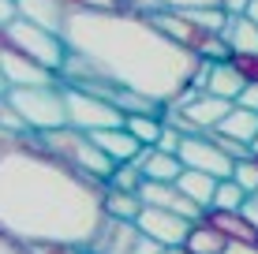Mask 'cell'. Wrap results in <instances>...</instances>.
Here are the masks:
<instances>
[{"label":"cell","instance_id":"cell-39","mask_svg":"<svg viewBox=\"0 0 258 254\" xmlns=\"http://www.w3.org/2000/svg\"><path fill=\"white\" fill-rule=\"evenodd\" d=\"M23 254H30V250H23Z\"/></svg>","mask_w":258,"mask_h":254},{"label":"cell","instance_id":"cell-28","mask_svg":"<svg viewBox=\"0 0 258 254\" xmlns=\"http://www.w3.org/2000/svg\"><path fill=\"white\" fill-rule=\"evenodd\" d=\"M236 105H239V109H251V112H258V82H247Z\"/></svg>","mask_w":258,"mask_h":254},{"label":"cell","instance_id":"cell-9","mask_svg":"<svg viewBox=\"0 0 258 254\" xmlns=\"http://www.w3.org/2000/svg\"><path fill=\"white\" fill-rule=\"evenodd\" d=\"M135 224H139V232L146 235V239L161 243V247H183L187 235H191V228H195L187 217L172 213V209H154V206L142 209V217Z\"/></svg>","mask_w":258,"mask_h":254},{"label":"cell","instance_id":"cell-34","mask_svg":"<svg viewBox=\"0 0 258 254\" xmlns=\"http://www.w3.org/2000/svg\"><path fill=\"white\" fill-rule=\"evenodd\" d=\"M8 94H12V82H8V78H4V71H0V101H4Z\"/></svg>","mask_w":258,"mask_h":254},{"label":"cell","instance_id":"cell-21","mask_svg":"<svg viewBox=\"0 0 258 254\" xmlns=\"http://www.w3.org/2000/svg\"><path fill=\"white\" fill-rule=\"evenodd\" d=\"M183 250H187V254H225V250H228V239H225L217 228H210L206 221H199V224L191 228L187 243H183Z\"/></svg>","mask_w":258,"mask_h":254},{"label":"cell","instance_id":"cell-14","mask_svg":"<svg viewBox=\"0 0 258 254\" xmlns=\"http://www.w3.org/2000/svg\"><path fill=\"white\" fill-rule=\"evenodd\" d=\"M19 15L30 19V23H38V26H45V30L60 34L64 23H68V15H71V8L60 4V0H19Z\"/></svg>","mask_w":258,"mask_h":254},{"label":"cell","instance_id":"cell-16","mask_svg":"<svg viewBox=\"0 0 258 254\" xmlns=\"http://www.w3.org/2000/svg\"><path fill=\"white\" fill-rule=\"evenodd\" d=\"M213 135H225V138H236V142H243V146H251L254 150V142H258V112L251 109H236L225 116V124H221Z\"/></svg>","mask_w":258,"mask_h":254},{"label":"cell","instance_id":"cell-23","mask_svg":"<svg viewBox=\"0 0 258 254\" xmlns=\"http://www.w3.org/2000/svg\"><path fill=\"white\" fill-rule=\"evenodd\" d=\"M123 127H127L142 146H157L161 142V131H165V116H127Z\"/></svg>","mask_w":258,"mask_h":254},{"label":"cell","instance_id":"cell-2","mask_svg":"<svg viewBox=\"0 0 258 254\" xmlns=\"http://www.w3.org/2000/svg\"><path fill=\"white\" fill-rule=\"evenodd\" d=\"M60 38L68 52L90 60L112 90H131L157 105H176L195 90L202 60L176 45L150 15L139 12H71Z\"/></svg>","mask_w":258,"mask_h":254},{"label":"cell","instance_id":"cell-27","mask_svg":"<svg viewBox=\"0 0 258 254\" xmlns=\"http://www.w3.org/2000/svg\"><path fill=\"white\" fill-rule=\"evenodd\" d=\"M232 64L239 67V75L247 82H258V56H232Z\"/></svg>","mask_w":258,"mask_h":254},{"label":"cell","instance_id":"cell-38","mask_svg":"<svg viewBox=\"0 0 258 254\" xmlns=\"http://www.w3.org/2000/svg\"><path fill=\"white\" fill-rule=\"evenodd\" d=\"M254 157H258V142H254Z\"/></svg>","mask_w":258,"mask_h":254},{"label":"cell","instance_id":"cell-20","mask_svg":"<svg viewBox=\"0 0 258 254\" xmlns=\"http://www.w3.org/2000/svg\"><path fill=\"white\" fill-rule=\"evenodd\" d=\"M127 12L154 15V12H191V8H225V0H123Z\"/></svg>","mask_w":258,"mask_h":254},{"label":"cell","instance_id":"cell-24","mask_svg":"<svg viewBox=\"0 0 258 254\" xmlns=\"http://www.w3.org/2000/svg\"><path fill=\"white\" fill-rule=\"evenodd\" d=\"M142 183H146L142 168H135V164H116V172H112L109 187H112V191H127V195H139Z\"/></svg>","mask_w":258,"mask_h":254},{"label":"cell","instance_id":"cell-11","mask_svg":"<svg viewBox=\"0 0 258 254\" xmlns=\"http://www.w3.org/2000/svg\"><path fill=\"white\" fill-rule=\"evenodd\" d=\"M139 239H142L139 224L105 217L101 228H97V235H94V243H90V254H131L139 247Z\"/></svg>","mask_w":258,"mask_h":254},{"label":"cell","instance_id":"cell-5","mask_svg":"<svg viewBox=\"0 0 258 254\" xmlns=\"http://www.w3.org/2000/svg\"><path fill=\"white\" fill-rule=\"evenodd\" d=\"M0 41L12 45L15 52H23V56L38 60L41 67H49V71H56V75L64 71V64H68V41L60 38L56 30H45V26L30 23V19H15L0 34Z\"/></svg>","mask_w":258,"mask_h":254},{"label":"cell","instance_id":"cell-6","mask_svg":"<svg viewBox=\"0 0 258 254\" xmlns=\"http://www.w3.org/2000/svg\"><path fill=\"white\" fill-rule=\"evenodd\" d=\"M64 101H68V127L83 131V135L123 127V120H127L112 98H101V94L83 90V86H64Z\"/></svg>","mask_w":258,"mask_h":254},{"label":"cell","instance_id":"cell-37","mask_svg":"<svg viewBox=\"0 0 258 254\" xmlns=\"http://www.w3.org/2000/svg\"><path fill=\"white\" fill-rule=\"evenodd\" d=\"M8 142H15V138H4V135H0V150H4V146H8Z\"/></svg>","mask_w":258,"mask_h":254},{"label":"cell","instance_id":"cell-10","mask_svg":"<svg viewBox=\"0 0 258 254\" xmlns=\"http://www.w3.org/2000/svg\"><path fill=\"white\" fill-rule=\"evenodd\" d=\"M247 78L239 75V67L232 64V60H221V64H210V60H202L199 75H195V90H206L213 94V98L221 101H239V94H243Z\"/></svg>","mask_w":258,"mask_h":254},{"label":"cell","instance_id":"cell-30","mask_svg":"<svg viewBox=\"0 0 258 254\" xmlns=\"http://www.w3.org/2000/svg\"><path fill=\"white\" fill-rule=\"evenodd\" d=\"M239 213H243L247 221H251V228L258 232V195H251V198H247V206L239 209Z\"/></svg>","mask_w":258,"mask_h":254},{"label":"cell","instance_id":"cell-26","mask_svg":"<svg viewBox=\"0 0 258 254\" xmlns=\"http://www.w3.org/2000/svg\"><path fill=\"white\" fill-rule=\"evenodd\" d=\"M15 19H23L19 15V0H0V34H4Z\"/></svg>","mask_w":258,"mask_h":254},{"label":"cell","instance_id":"cell-8","mask_svg":"<svg viewBox=\"0 0 258 254\" xmlns=\"http://www.w3.org/2000/svg\"><path fill=\"white\" fill-rule=\"evenodd\" d=\"M0 71H4L8 82H12V90H23V86H64V78L56 71H49V67H41L38 60L15 52L12 45H4V41H0Z\"/></svg>","mask_w":258,"mask_h":254},{"label":"cell","instance_id":"cell-33","mask_svg":"<svg viewBox=\"0 0 258 254\" xmlns=\"http://www.w3.org/2000/svg\"><path fill=\"white\" fill-rule=\"evenodd\" d=\"M0 254H23V247H19L15 239H8L4 232H0Z\"/></svg>","mask_w":258,"mask_h":254},{"label":"cell","instance_id":"cell-32","mask_svg":"<svg viewBox=\"0 0 258 254\" xmlns=\"http://www.w3.org/2000/svg\"><path fill=\"white\" fill-rule=\"evenodd\" d=\"M225 254H258V243H228Z\"/></svg>","mask_w":258,"mask_h":254},{"label":"cell","instance_id":"cell-13","mask_svg":"<svg viewBox=\"0 0 258 254\" xmlns=\"http://www.w3.org/2000/svg\"><path fill=\"white\" fill-rule=\"evenodd\" d=\"M131 164L142 168V176L154 180V183H176L183 176V161H180V157H176V153H161V150H154V146H146Z\"/></svg>","mask_w":258,"mask_h":254},{"label":"cell","instance_id":"cell-18","mask_svg":"<svg viewBox=\"0 0 258 254\" xmlns=\"http://www.w3.org/2000/svg\"><path fill=\"white\" fill-rule=\"evenodd\" d=\"M217 183H221V180L206 176V172L183 168V176L176 180V187H180V195H183V198H191L195 206H202V209L210 213V206H213V191H217Z\"/></svg>","mask_w":258,"mask_h":254},{"label":"cell","instance_id":"cell-25","mask_svg":"<svg viewBox=\"0 0 258 254\" xmlns=\"http://www.w3.org/2000/svg\"><path fill=\"white\" fill-rule=\"evenodd\" d=\"M232 180L239 187L247 191V195H258V157H247V161H236V172Z\"/></svg>","mask_w":258,"mask_h":254},{"label":"cell","instance_id":"cell-17","mask_svg":"<svg viewBox=\"0 0 258 254\" xmlns=\"http://www.w3.org/2000/svg\"><path fill=\"white\" fill-rule=\"evenodd\" d=\"M225 41L232 56H258V26L247 15H232L225 26Z\"/></svg>","mask_w":258,"mask_h":254},{"label":"cell","instance_id":"cell-22","mask_svg":"<svg viewBox=\"0 0 258 254\" xmlns=\"http://www.w3.org/2000/svg\"><path fill=\"white\" fill-rule=\"evenodd\" d=\"M247 198H251V195H247L236 180H221L217 191H213V206H210V209H221V213H239V209L247 206Z\"/></svg>","mask_w":258,"mask_h":254},{"label":"cell","instance_id":"cell-3","mask_svg":"<svg viewBox=\"0 0 258 254\" xmlns=\"http://www.w3.org/2000/svg\"><path fill=\"white\" fill-rule=\"evenodd\" d=\"M38 142H41L45 153H52L56 161L71 164L75 172H83L86 180L101 183V187H109L112 172H116V164L97 150L94 138L83 135V131H75V127H60V131H49V135H38Z\"/></svg>","mask_w":258,"mask_h":254},{"label":"cell","instance_id":"cell-31","mask_svg":"<svg viewBox=\"0 0 258 254\" xmlns=\"http://www.w3.org/2000/svg\"><path fill=\"white\" fill-rule=\"evenodd\" d=\"M247 8H251V0H225L228 15H247Z\"/></svg>","mask_w":258,"mask_h":254},{"label":"cell","instance_id":"cell-4","mask_svg":"<svg viewBox=\"0 0 258 254\" xmlns=\"http://www.w3.org/2000/svg\"><path fill=\"white\" fill-rule=\"evenodd\" d=\"M8 105L23 116L30 135H49V131L68 127L64 86H23V90L8 94Z\"/></svg>","mask_w":258,"mask_h":254},{"label":"cell","instance_id":"cell-29","mask_svg":"<svg viewBox=\"0 0 258 254\" xmlns=\"http://www.w3.org/2000/svg\"><path fill=\"white\" fill-rule=\"evenodd\" d=\"M168 247H161V243H154V239H146V235H142L139 239V247L131 250V254H165Z\"/></svg>","mask_w":258,"mask_h":254},{"label":"cell","instance_id":"cell-35","mask_svg":"<svg viewBox=\"0 0 258 254\" xmlns=\"http://www.w3.org/2000/svg\"><path fill=\"white\" fill-rule=\"evenodd\" d=\"M247 19L258 26V0H251V8H247Z\"/></svg>","mask_w":258,"mask_h":254},{"label":"cell","instance_id":"cell-12","mask_svg":"<svg viewBox=\"0 0 258 254\" xmlns=\"http://www.w3.org/2000/svg\"><path fill=\"white\" fill-rule=\"evenodd\" d=\"M94 142H97V150H101L105 157H109L112 164H131L135 157L146 150V146L139 142L135 135H131L127 127H109V131H94Z\"/></svg>","mask_w":258,"mask_h":254},{"label":"cell","instance_id":"cell-19","mask_svg":"<svg viewBox=\"0 0 258 254\" xmlns=\"http://www.w3.org/2000/svg\"><path fill=\"white\" fill-rule=\"evenodd\" d=\"M142 198L139 195H127V191H112L105 187V217H112V221H131L135 224L142 217Z\"/></svg>","mask_w":258,"mask_h":254},{"label":"cell","instance_id":"cell-36","mask_svg":"<svg viewBox=\"0 0 258 254\" xmlns=\"http://www.w3.org/2000/svg\"><path fill=\"white\" fill-rule=\"evenodd\" d=\"M165 254H187V250H183V247H168Z\"/></svg>","mask_w":258,"mask_h":254},{"label":"cell","instance_id":"cell-7","mask_svg":"<svg viewBox=\"0 0 258 254\" xmlns=\"http://www.w3.org/2000/svg\"><path fill=\"white\" fill-rule=\"evenodd\" d=\"M180 161H183V168L206 172L213 180H232V172H236V161L213 142V135H187L180 146Z\"/></svg>","mask_w":258,"mask_h":254},{"label":"cell","instance_id":"cell-15","mask_svg":"<svg viewBox=\"0 0 258 254\" xmlns=\"http://www.w3.org/2000/svg\"><path fill=\"white\" fill-rule=\"evenodd\" d=\"M206 224L217 228L228 243H258V232L251 228V221H247L243 213H221V209H210Z\"/></svg>","mask_w":258,"mask_h":254},{"label":"cell","instance_id":"cell-1","mask_svg":"<svg viewBox=\"0 0 258 254\" xmlns=\"http://www.w3.org/2000/svg\"><path fill=\"white\" fill-rule=\"evenodd\" d=\"M105 221V187L41 150L38 135L0 150V232L19 247L71 243L90 250Z\"/></svg>","mask_w":258,"mask_h":254}]
</instances>
